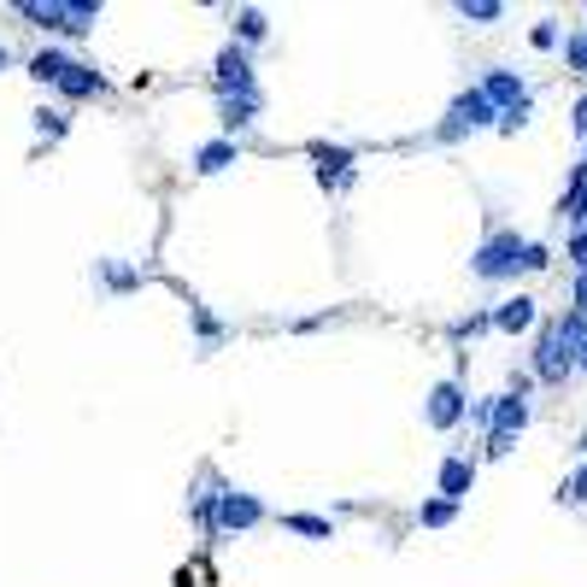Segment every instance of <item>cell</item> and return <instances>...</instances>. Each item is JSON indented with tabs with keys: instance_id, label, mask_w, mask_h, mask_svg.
Segmentation results:
<instances>
[{
	"instance_id": "obj_19",
	"label": "cell",
	"mask_w": 587,
	"mask_h": 587,
	"mask_svg": "<svg viewBox=\"0 0 587 587\" xmlns=\"http://www.w3.org/2000/svg\"><path fill=\"white\" fill-rule=\"evenodd\" d=\"M236 36H241V41H265V36H270V18H265L259 7H241V12H236Z\"/></svg>"
},
{
	"instance_id": "obj_22",
	"label": "cell",
	"mask_w": 587,
	"mask_h": 587,
	"mask_svg": "<svg viewBox=\"0 0 587 587\" xmlns=\"http://www.w3.org/2000/svg\"><path fill=\"white\" fill-rule=\"evenodd\" d=\"M564 259L576 265V277H587V229H570V247H564Z\"/></svg>"
},
{
	"instance_id": "obj_20",
	"label": "cell",
	"mask_w": 587,
	"mask_h": 587,
	"mask_svg": "<svg viewBox=\"0 0 587 587\" xmlns=\"http://www.w3.org/2000/svg\"><path fill=\"white\" fill-rule=\"evenodd\" d=\"M458 18L465 24H494V18H506V7L499 0H458Z\"/></svg>"
},
{
	"instance_id": "obj_7",
	"label": "cell",
	"mask_w": 587,
	"mask_h": 587,
	"mask_svg": "<svg viewBox=\"0 0 587 587\" xmlns=\"http://www.w3.org/2000/svg\"><path fill=\"white\" fill-rule=\"evenodd\" d=\"M212 82H218V94L223 100H241V94H259V82H253V59H247V48H229L218 53V66H212Z\"/></svg>"
},
{
	"instance_id": "obj_5",
	"label": "cell",
	"mask_w": 587,
	"mask_h": 587,
	"mask_svg": "<svg viewBox=\"0 0 587 587\" xmlns=\"http://www.w3.org/2000/svg\"><path fill=\"white\" fill-rule=\"evenodd\" d=\"M529 429V400L523 394H494V424H488V458H506L517 435Z\"/></svg>"
},
{
	"instance_id": "obj_13",
	"label": "cell",
	"mask_w": 587,
	"mask_h": 587,
	"mask_svg": "<svg viewBox=\"0 0 587 587\" xmlns=\"http://www.w3.org/2000/svg\"><path fill=\"white\" fill-rule=\"evenodd\" d=\"M241 153H236V141L229 136H218V141H206V147H195V171L200 177H218V171H229Z\"/></svg>"
},
{
	"instance_id": "obj_10",
	"label": "cell",
	"mask_w": 587,
	"mask_h": 587,
	"mask_svg": "<svg viewBox=\"0 0 587 587\" xmlns=\"http://www.w3.org/2000/svg\"><path fill=\"white\" fill-rule=\"evenodd\" d=\"M465 411H470V406H465V394H458V382H435V388H429V406H424V417H429L435 429H452Z\"/></svg>"
},
{
	"instance_id": "obj_29",
	"label": "cell",
	"mask_w": 587,
	"mask_h": 587,
	"mask_svg": "<svg viewBox=\"0 0 587 587\" xmlns=\"http://www.w3.org/2000/svg\"><path fill=\"white\" fill-rule=\"evenodd\" d=\"M570 311H576V318H587V277H576V288H570Z\"/></svg>"
},
{
	"instance_id": "obj_14",
	"label": "cell",
	"mask_w": 587,
	"mask_h": 587,
	"mask_svg": "<svg viewBox=\"0 0 587 587\" xmlns=\"http://www.w3.org/2000/svg\"><path fill=\"white\" fill-rule=\"evenodd\" d=\"M100 89H107V77H100L94 66H77V59H71V71H66V82H59V94H66V100H89V94H100Z\"/></svg>"
},
{
	"instance_id": "obj_6",
	"label": "cell",
	"mask_w": 587,
	"mask_h": 587,
	"mask_svg": "<svg viewBox=\"0 0 587 587\" xmlns=\"http://www.w3.org/2000/svg\"><path fill=\"white\" fill-rule=\"evenodd\" d=\"M259 523H265V506L253 494H241V488H218L212 494V529L236 535V529H259Z\"/></svg>"
},
{
	"instance_id": "obj_28",
	"label": "cell",
	"mask_w": 587,
	"mask_h": 587,
	"mask_svg": "<svg viewBox=\"0 0 587 587\" xmlns=\"http://www.w3.org/2000/svg\"><path fill=\"white\" fill-rule=\"evenodd\" d=\"M547 265H553V253H547L540 241H529V259H523V270H547Z\"/></svg>"
},
{
	"instance_id": "obj_23",
	"label": "cell",
	"mask_w": 587,
	"mask_h": 587,
	"mask_svg": "<svg viewBox=\"0 0 587 587\" xmlns=\"http://www.w3.org/2000/svg\"><path fill=\"white\" fill-rule=\"evenodd\" d=\"M564 59H570V71L587 77V30H576L570 41H564Z\"/></svg>"
},
{
	"instance_id": "obj_31",
	"label": "cell",
	"mask_w": 587,
	"mask_h": 587,
	"mask_svg": "<svg viewBox=\"0 0 587 587\" xmlns=\"http://www.w3.org/2000/svg\"><path fill=\"white\" fill-rule=\"evenodd\" d=\"M576 370H581V376H587V347H581V359H576Z\"/></svg>"
},
{
	"instance_id": "obj_1",
	"label": "cell",
	"mask_w": 587,
	"mask_h": 587,
	"mask_svg": "<svg viewBox=\"0 0 587 587\" xmlns=\"http://www.w3.org/2000/svg\"><path fill=\"white\" fill-rule=\"evenodd\" d=\"M581 347H587V318L564 311V318L547 324V329H540V341H535V382L564 388V382H570V370H576V359H581Z\"/></svg>"
},
{
	"instance_id": "obj_18",
	"label": "cell",
	"mask_w": 587,
	"mask_h": 587,
	"mask_svg": "<svg viewBox=\"0 0 587 587\" xmlns=\"http://www.w3.org/2000/svg\"><path fill=\"white\" fill-rule=\"evenodd\" d=\"M282 529L311 535V540H329V535H335V523H329V517H306V511H294V517H282Z\"/></svg>"
},
{
	"instance_id": "obj_15",
	"label": "cell",
	"mask_w": 587,
	"mask_h": 587,
	"mask_svg": "<svg viewBox=\"0 0 587 587\" xmlns=\"http://www.w3.org/2000/svg\"><path fill=\"white\" fill-rule=\"evenodd\" d=\"M66 71H71V59L59 53V48H41V53L30 59V77H36V82H53V89L66 82Z\"/></svg>"
},
{
	"instance_id": "obj_4",
	"label": "cell",
	"mask_w": 587,
	"mask_h": 587,
	"mask_svg": "<svg viewBox=\"0 0 587 587\" xmlns=\"http://www.w3.org/2000/svg\"><path fill=\"white\" fill-rule=\"evenodd\" d=\"M488 123H499V107H494L481 89H465V94L447 107V118H440L435 136H440V141H458V136H470V130H488Z\"/></svg>"
},
{
	"instance_id": "obj_12",
	"label": "cell",
	"mask_w": 587,
	"mask_h": 587,
	"mask_svg": "<svg viewBox=\"0 0 587 587\" xmlns=\"http://www.w3.org/2000/svg\"><path fill=\"white\" fill-rule=\"evenodd\" d=\"M494 329H506V335L535 329V300H529V294H511V300H499V306H494Z\"/></svg>"
},
{
	"instance_id": "obj_17",
	"label": "cell",
	"mask_w": 587,
	"mask_h": 587,
	"mask_svg": "<svg viewBox=\"0 0 587 587\" xmlns=\"http://www.w3.org/2000/svg\"><path fill=\"white\" fill-rule=\"evenodd\" d=\"M452 517H458L452 499H424V506H417V523H424V529H447Z\"/></svg>"
},
{
	"instance_id": "obj_16",
	"label": "cell",
	"mask_w": 587,
	"mask_h": 587,
	"mask_svg": "<svg viewBox=\"0 0 587 587\" xmlns=\"http://www.w3.org/2000/svg\"><path fill=\"white\" fill-rule=\"evenodd\" d=\"M265 100L259 94H241V100H223V130H247V123L259 118Z\"/></svg>"
},
{
	"instance_id": "obj_8",
	"label": "cell",
	"mask_w": 587,
	"mask_h": 587,
	"mask_svg": "<svg viewBox=\"0 0 587 587\" xmlns=\"http://www.w3.org/2000/svg\"><path fill=\"white\" fill-rule=\"evenodd\" d=\"M476 89L499 107V118H506V112H529V82H523L517 71H506V66H488Z\"/></svg>"
},
{
	"instance_id": "obj_25",
	"label": "cell",
	"mask_w": 587,
	"mask_h": 587,
	"mask_svg": "<svg viewBox=\"0 0 587 587\" xmlns=\"http://www.w3.org/2000/svg\"><path fill=\"white\" fill-rule=\"evenodd\" d=\"M558 499H570V506H587V465H581L570 481H564V488H558Z\"/></svg>"
},
{
	"instance_id": "obj_33",
	"label": "cell",
	"mask_w": 587,
	"mask_h": 587,
	"mask_svg": "<svg viewBox=\"0 0 587 587\" xmlns=\"http://www.w3.org/2000/svg\"><path fill=\"white\" fill-rule=\"evenodd\" d=\"M576 229H587V212H581V223H576Z\"/></svg>"
},
{
	"instance_id": "obj_2",
	"label": "cell",
	"mask_w": 587,
	"mask_h": 587,
	"mask_svg": "<svg viewBox=\"0 0 587 587\" xmlns=\"http://www.w3.org/2000/svg\"><path fill=\"white\" fill-rule=\"evenodd\" d=\"M18 18H30V24H41V30L89 36L100 7H94V0H18Z\"/></svg>"
},
{
	"instance_id": "obj_24",
	"label": "cell",
	"mask_w": 587,
	"mask_h": 587,
	"mask_svg": "<svg viewBox=\"0 0 587 587\" xmlns=\"http://www.w3.org/2000/svg\"><path fill=\"white\" fill-rule=\"evenodd\" d=\"M488 329H494V311H476V318H458V324H452L458 341H465V335H488Z\"/></svg>"
},
{
	"instance_id": "obj_34",
	"label": "cell",
	"mask_w": 587,
	"mask_h": 587,
	"mask_svg": "<svg viewBox=\"0 0 587 587\" xmlns=\"http://www.w3.org/2000/svg\"><path fill=\"white\" fill-rule=\"evenodd\" d=\"M581 452H587V435H581Z\"/></svg>"
},
{
	"instance_id": "obj_3",
	"label": "cell",
	"mask_w": 587,
	"mask_h": 587,
	"mask_svg": "<svg viewBox=\"0 0 587 587\" xmlns=\"http://www.w3.org/2000/svg\"><path fill=\"white\" fill-rule=\"evenodd\" d=\"M523 259H529V241H523L517 229H494V236L476 247L470 270H476L481 282H506V277H517V270H523Z\"/></svg>"
},
{
	"instance_id": "obj_30",
	"label": "cell",
	"mask_w": 587,
	"mask_h": 587,
	"mask_svg": "<svg viewBox=\"0 0 587 587\" xmlns=\"http://www.w3.org/2000/svg\"><path fill=\"white\" fill-rule=\"evenodd\" d=\"M7 66H12V53H7V48H0V71H7Z\"/></svg>"
},
{
	"instance_id": "obj_11",
	"label": "cell",
	"mask_w": 587,
	"mask_h": 587,
	"mask_svg": "<svg viewBox=\"0 0 587 587\" xmlns=\"http://www.w3.org/2000/svg\"><path fill=\"white\" fill-rule=\"evenodd\" d=\"M311 159H318V182H324V188H347V182H352V153H347V147L311 141Z\"/></svg>"
},
{
	"instance_id": "obj_21",
	"label": "cell",
	"mask_w": 587,
	"mask_h": 587,
	"mask_svg": "<svg viewBox=\"0 0 587 587\" xmlns=\"http://www.w3.org/2000/svg\"><path fill=\"white\" fill-rule=\"evenodd\" d=\"M529 41H535V48H540V53H553V48H558V41H564V30H558V18H540V24L529 30Z\"/></svg>"
},
{
	"instance_id": "obj_26",
	"label": "cell",
	"mask_w": 587,
	"mask_h": 587,
	"mask_svg": "<svg viewBox=\"0 0 587 587\" xmlns=\"http://www.w3.org/2000/svg\"><path fill=\"white\" fill-rule=\"evenodd\" d=\"M36 130H41V136H66V112L41 107V112H36Z\"/></svg>"
},
{
	"instance_id": "obj_27",
	"label": "cell",
	"mask_w": 587,
	"mask_h": 587,
	"mask_svg": "<svg viewBox=\"0 0 587 587\" xmlns=\"http://www.w3.org/2000/svg\"><path fill=\"white\" fill-rule=\"evenodd\" d=\"M100 277H107L112 288H136V282H141V277H136L130 265H100Z\"/></svg>"
},
{
	"instance_id": "obj_32",
	"label": "cell",
	"mask_w": 587,
	"mask_h": 587,
	"mask_svg": "<svg viewBox=\"0 0 587 587\" xmlns=\"http://www.w3.org/2000/svg\"><path fill=\"white\" fill-rule=\"evenodd\" d=\"M576 177H587V153H581V165H576Z\"/></svg>"
},
{
	"instance_id": "obj_9",
	"label": "cell",
	"mask_w": 587,
	"mask_h": 587,
	"mask_svg": "<svg viewBox=\"0 0 587 587\" xmlns=\"http://www.w3.org/2000/svg\"><path fill=\"white\" fill-rule=\"evenodd\" d=\"M470 488H476V458L447 452V458H440V499H452V506H458Z\"/></svg>"
}]
</instances>
